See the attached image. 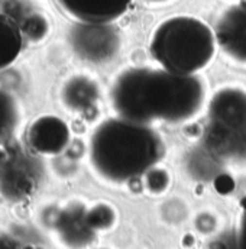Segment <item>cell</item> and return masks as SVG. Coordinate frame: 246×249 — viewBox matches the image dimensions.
<instances>
[{"mask_svg":"<svg viewBox=\"0 0 246 249\" xmlns=\"http://www.w3.org/2000/svg\"><path fill=\"white\" fill-rule=\"evenodd\" d=\"M206 142L220 157L246 160V91L222 89L210 100Z\"/></svg>","mask_w":246,"mask_h":249,"instance_id":"277c9868","label":"cell"},{"mask_svg":"<svg viewBox=\"0 0 246 249\" xmlns=\"http://www.w3.org/2000/svg\"><path fill=\"white\" fill-rule=\"evenodd\" d=\"M22 50V35L19 28L0 15V70L9 67Z\"/></svg>","mask_w":246,"mask_h":249,"instance_id":"4fadbf2b","label":"cell"},{"mask_svg":"<svg viewBox=\"0 0 246 249\" xmlns=\"http://www.w3.org/2000/svg\"><path fill=\"white\" fill-rule=\"evenodd\" d=\"M64 106L75 113H84L90 110L99 99L97 84L84 75H75L70 78L61 91Z\"/></svg>","mask_w":246,"mask_h":249,"instance_id":"8fae6325","label":"cell"},{"mask_svg":"<svg viewBox=\"0 0 246 249\" xmlns=\"http://www.w3.org/2000/svg\"><path fill=\"white\" fill-rule=\"evenodd\" d=\"M165 152L149 124L124 118L106 119L91 133L88 158L99 177L110 183L130 181L155 167Z\"/></svg>","mask_w":246,"mask_h":249,"instance_id":"7a4b0ae2","label":"cell"},{"mask_svg":"<svg viewBox=\"0 0 246 249\" xmlns=\"http://www.w3.org/2000/svg\"><path fill=\"white\" fill-rule=\"evenodd\" d=\"M0 249H22L18 239L6 232H0Z\"/></svg>","mask_w":246,"mask_h":249,"instance_id":"9a60e30c","label":"cell"},{"mask_svg":"<svg viewBox=\"0 0 246 249\" xmlns=\"http://www.w3.org/2000/svg\"><path fill=\"white\" fill-rule=\"evenodd\" d=\"M143 1H148V3H154V4H157V3H167V1H171V0H143Z\"/></svg>","mask_w":246,"mask_h":249,"instance_id":"2e32d148","label":"cell"},{"mask_svg":"<svg viewBox=\"0 0 246 249\" xmlns=\"http://www.w3.org/2000/svg\"><path fill=\"white\" fill-rule=\"evenodd\" d=\"M38 186L34 161L22 151L10 149L0 158V194L9 200H23Z\"/></svg>","mask_w":246,"mask_h":249,"instance_id":"8992f818","label":"cell"},{"mask_svg":"<svg viewBox=\"0 0 246 249\" xmlns=\"http://www.w3.org/2000/svg\"><path fill=\"white\" fill-rule=\"evenodd\" d=\"M58 238L64 245L71 249H78L90 244L94 232L86 222V209L70 206L58 216L57 226Z\"/></svg>","mask_w":246,"mask_h":249,"instance_id":"30bf717a","label":"cell"},{"mask_svg":"<svg viewBox=\"0 0 246 249\" xmlns=\"http://www.w3.org/2000/svg\"><path fill=\"white\" fill-rule=\"evenodd\" d=\"M148 173H149L148 180H146L148 188L152 193H157V188H158L157 186H159V191H164L167 184H168V176L165 174V171H162V170H149Z\"/></svg>","mask_w":246,"mask_h":249,"instance_id":"5bb4252c","label":"cell"},{"mask_svg":"<svg viewBox=\"0 0 246 249\" xmlns=\"http://www.w3.org/2000/svg\"><path fill=\"white\" fill-rule=\"evenodd\" d=\"M22 124V107L19 100L0 89V146L6 145Z\"/></svg>","mask_w":246,"mask_h":249,"instance_id":"7c38bea8","label":"cell"},{"mask_svg":"<svg viewBox=\"0 0 246 249\" xmlns=\"http://www.w3.org/2000/svg\"><path fill=\"white\" fill-rule=\"evenodd\" d=\"M214 31L203 20L178 15L162 20L151 38V54L162 68L180 74H195L216 54Z\"/></svg>","mask_w":246,"mask_h":249,"instance_id":"3957f363","label":"cell"},{"mask_svg":"<svg viewBox=\"0 0 246 249\" xmlns=\"http://www.w3.org/2000/svg\"><path fill=\"white\" fill-rule=\"evenodd\" d=\"M78 23H112L127 12L132 0H57Z\"/></svg>","mask_w":246,"mask_h":249,"instance_id":"9c48e42d","label":"cell"},{"mask_svg":"<svg viewBox=\"0 0 246 249\" xmlns=\"http://www.w3.org/2000/svg\"><path fill=\"white\" fill-rule=\"evenodd\" d=\"M70 129L62 119L54 115L38 116L29 124L26 141L29 149L41 157H57L70 143Z\"/></svg>","mask_w":246,"mask_h":249,"instance_id":"52a82bcc","label":"cell"},{"mask_svg":"<svg viewBox=\"0 0 246 249\" xmlns=\"http://www.w3.org/2000/svg\"><path fill=\"white\" fill-rule=\"evenodd\" d=\"M214 34L226 55L246 64V1L229 7L220 16Z\"/></svg>","mask_w":246,"mask_h":249,"instance_id":"ba28073f","label":"cell"},{"mask_svg":"<svg viewBox=\"0 0 246 249\" xmlns=\"http://www.w3.org/2000/svg\"><path fill=\"white\" fill-rule=\"evenodd\" d=\"M72 47L86 61L107 62L119 53L121 36L110 23H80L72 35Z\"/></svg>","mask_w":246,"mask_h":249,"instance_id":"5b68a950","label":"cell"},{"mask_svg":"<svg viewBox=\"0 0 246 249\" xmlns=\"http://www.w3.org/2000/svg\"><path fill=\"white\" fill-rule=\"evenodd\" d=\"M204 86L195 74L165 68L135 67L121 72L112 86V106L124 119L139 124H181L203 107Z\"/></svg>","mask_w":246,"mask_h":249,"instance_id":"6da1fadb","label":"cell"}]
</instances>
